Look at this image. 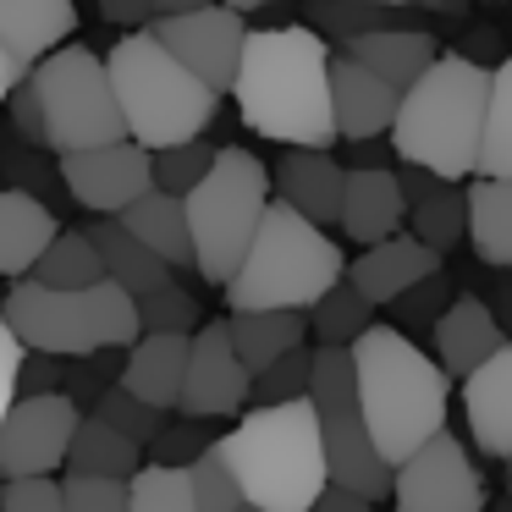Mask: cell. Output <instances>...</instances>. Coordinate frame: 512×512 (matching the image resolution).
<instances>
[{
  "instance_id": "cell-1",
  "label": "cell",
  "mask_w": 512,
  "mask_h": 512,
  "mask_svg": "<svg viewBox=\"0 0 512 512\" xmlns=\"http://www.w3.org/2000/svg\"><path fill=\"white\" fill-rule=\"evenodd\" d=\"M232 100L248 133L270 138V144L331 149V45L303 23L248 28Z\"/></svg>"
},
{
  "instance_id": "cell-2",
  "label": "cell",
  "mask_w": 512,
  "mask_h": 512,
  "mask_svg": "<svg viewBox=\"0 0 512 512\" xmlns=\"http://www.w3.org/2000/svg\"><path fill=\"white\" fill-rule=\"evenodd\" d=\"M347 358H353V386H358L369 441H375L386 468L408 463L424 441H435L446 430L452 375L435 358H424V347L408 342V331L375 320L347 347Z\"/></svg>"
},
{
  "instance_id": "cell-3",
  "label": "cell",
  "mask_w": 512,
  "mask_h": 512,
  "mask_svg": "<svg viewBox=\"0 0 512 512\" xmlns=\"http://www.w3.org/2000/svg\"><path fill=\"white\" fill-rule=\"evenodd\" d=\"M485 105H490V67L474 56H435V67L402 94L397 122H391V155L402 166H419L441 182L479 177V149H485Z\"/></svg>"
},
{
  "instance_id": "cell-4",
  "label": "cell",
  "mask_w": 512,
  "mask_h": 512,
  "mask_svg": "<svg viewBox=\"0 0 512 512\" xmlns=\"http://www.w3.org/2000/svg\"><path fill=\"white\" fill-rule=\"evenodd\" d=\"M215 452L232 468L243 507L254 512H309L331 490L320 419H314L309 397L281 402V408H248L215 441Z\"/></svg>"
},
{
  "instance_id": "cell-5",
  "label": "cell",
  "mask_w": 512,
  "mask_h": 512,
  "mask_svg": "<svg viewBox=\"0 0 512 512\" xmlns=\"http://www.w3.org/2000/svg\"><path fill=\"white\" fill-rule=\"evenodd\" d=\"M342 276L347 254L336 248V237L270 199L243 265L221 292L232 314H309L331 287H342Z\"/></svg>"
},
{
  "instance_id": "cell-6",
  "label": "cell",
  "mask_w": 512,
  "mask_h": 512,
  "mask_svg": "<svg viewBox=\"0 0 512 512\" xmlns=\"http://www.w3.org/2000/svg\"><path fill=\"white\" fill-rule=\"evenodd\" d=\"M105 72H111L127 138H133L138 149H149V155L204 138V127L221 111V94L204 89L149 28L116 39L111 56H105Z\"/></svg>"
},
{
  "instance_id": "cell-7",
  "label": "cell",
  "mask_w": 512,
  "mask_h": 512,
  "mask_svg": "<svg viewBox=\"0 0 512 512\" xmlns=\"http://www.w3.org/2000/svg\"><path fill=\"white\" fill-rule=\"evenodd\" d=\"M0 320L12 325L23 353H45V358H94L133 347L144 336L138 303L111 281L83 292H50L39 281H12L6 303H0Z\"/></svg>"
},
{
  "instance_id": "cell-8",
  "label": "cell",
  "mask_w": 512,
  "mask_h": 512,
  "mask_svg": "<svg viewBox=\"0 0 512 512\" xmlns=\"http://www.w3.org/2000/svg\"><path fill=\"white\" fill-rule=\"evenodd\" d=\"M265 210H270V166L243 144L215 149V166L182 199L188 237H193V270L210 287H226L237 276V265H243Z\"/></svg>"
},
{
  "instance_id": "cell-9",
  "label": "cell",
  "mask_w": 512,
  "mask_h": 512,
  "mask_svg": "<svg viewBox=\"0 0 512 512\" xmlns=\"http://www.w3.org/2000/svg\"><path fill=\"white\" fill-rule=\"evenodd\" d=\"M28 83H34L39 111H45V149L83 155V149H105L127 138L105 56L83 45H61L56 56H45L28 72Z\"/></svg>"
},
{
  "instance_id": "cell-10",
  "label": "cell",
  "mask_w": 512,
  "mask_h": 512,
  "mask_svg": "<svg viewBox=\"0 0 512 512\" xmlns=\"http://www.w3.org/2000/svg\"><path fill=\"white\" fill-rule=\"evenodd\" d=\"M309 408H314V419H320V446H325V474H331V485L353 490V496H364V501L391 496V468L380 463L375 441H369L347 347H314Z\"/></svg>"
},
{
  "instance_id": "cell-11",
  "label": "cell",
  "mask_w": 512,
  "mask_h": 512,
  "mask_svg": "<svg viewBox=\"0 0 512 512\" xmlns=\"http://www.w3.org/2000/svg\"><path fill=\"white\" fill-rule=\"evenodd\" d=\"M397 512H485V474L468 457V441L441 430L408 463L391 468Z\"/></svg>"
},
{
  "instance_id": "cell-12",
  "label": "cell",
  "mask_w": 512,
  "mask_h": 512,
  "mask_svg": "<svg viewBox=\"0 0 512 512\" xmlns=\"http://www.w3.org/2000/svg\"><path fill=\"white\" fill-rule=\"evenodd\" d=\"M78 424L83 408L67 391L17 397L0 424V479H56V468H67Z\"/></svg>"
},
{
  "instance_id": "cell-13",
  "label": "cell",
  "mask_w": 512,
  "mask_h": 512,
  "mask_svg": "<svg viewBox=\"0 0 512 512\" xmlns=\"http://www.w3.org/2000/svg\"><path fill=\"white\" fill-rule=\"evenodd\" d=\"M149 34L215 94H232L237 67H243V45H248V17L226 12V6H204L188 17H155Z\"/></svg>"
},
{
  "instance_id": "cell-14",
  "label": "cell",
  "mask_w": 512,
  "mask_h": 512,
  "mask_svg": "<svg viewBox=\"0 0 512 512\" xmlns=\"http://www.w3.org/2000/svg\"><path fill=\"white\" fill-rule=\"evenodd\" d=\"M248 391H254V375L243 369L232 336H226V320H204L199 331L188 336V375H182V419H243L248 413Z\"/></svg>"
},
{
  "instance_id": "cell-15",
  "label": "cell",
  "mask_w": 512,
  "mask_h": 512,
  "mask_svg": "<svg viewBox=\"0 0 512 512\" xmlns=\"http://www.w3.org/2000/svg\"><path fill=\"white\" fill-rule=\"evenodd\" d=\"M61 188L94 210L100 221H116L122 210H133L149 188H155V160L149 149H138L133 138L105 149H83V155H61Z\"/></svg>"
},
{
  "instance_id": "cell-16",
  "label": "cell",
  "mask_w": 512,
  "mask_h": 512,
  "mask_svg": "<svg viewBox=\"0 0 512 512\" xmlns=\"http://www.w3.org/2000/svg\"><path fill=\"white\" fill-rule=\"evenodd\" d=\"M430 276H441V254L419 243V237L397 232L386 243L364 248L358 259H347V287L369 303V309H386V303H402L413 287H424Z\"/></svg>"
},
{
  "instance_id": "cell-17",
  "label": "cell",
  "mask_w": 512,
  "mask_h": 512,
  "mask_svg": "<svg viewBox=\"0 0 512 512\" xmlns=\"http://www.w3.org/2000/svg\"><path fill=\"white\" fill-rule=\"evenodd\" d=\"M402 94L391 83H380L369 67L347 61L342 50H331V122L336 138L347 144H375V138H391V122H397Z\"/></svg>"
},
{
  "instance_id": "cell-18",
  "label": "cell",
  "mask_w": 512,
  "mask_h": 512,
  "mask_svg": "<svg viewBox=\"0 0 512 512\" xmlns=\"http://www.w3.org/2000/svg\"><path fill=\"white\" fill-rule=\"evenodd\" d=\"M342 182H347V166L331 149H287V155L270 166V193H276V204L298 210L303 221H314L320 232L336 226V215H342Z\"/></svg>"
},
{
  "instance_id": "cell-19",
  "label": "cell",
  "mask_w": 512,
  "mask_h": 512,
  "mask_svg": "<svg viewBox=\"0 0 512 512\" xmlns=\"http://www.w3.org/2000/svg\"><path fill=\"white\" fill-rule=\"evenodd\" d=\"M342 237H353L358 248H375L386 237H397L408 226V199L397 188V171L391 166H347L342 182V215H336Z\"/></svg>"
},
{
  "instance_id": "cell-20",
  "label": "cell",
  "mask_w": 512,
  "mask_h": 512,
  "mask_svg": "<svg viewBox=\"0 0 512 512\" xmlns=\"http://www.w3.org/2000/svg\"><path fill=\"white\" fill-rule=\"evenodd\" d=\"M507 342L512 336L501 331V314L490 309L485 298H474V292H468V298H452L441 309V320H435V364L457 380L485 369Z\"/></svg>"
},
{
  "instance_id": "cell-21",
  "label": "cell",
  "mask_w": 512,
  "mask_h": 512,
  "mask_svg": "<svg viewBox=\"0 0 512 512\" xmlns=\"http://www.w3.org/2000/svg\"><path fill=\"white\" fill-rule=\"evenodd\" d=\"M463 413H468V441H474V452L507 463L512 457V342L485 369H474L463 380Z\"/></svg>"
},
{
  "instance_id": "cell-22",
  "label": "cell",
  "mask_w": 512,
  "mask_h": 512,
  "mask_svg": "<svg viewBox=\"0 0 512 512\" xmlns=\"http://www.w3.org/2000/svg\"><path fill=\"white\" fill-rule=\"evenodd\" d=\"M182 375H188V336H155L144 331L127 347L122 369H116V386L127 397H138L144 408L171 413L182 402Z\"/></svg>"
},
{
  "instance_id": "cell-23",
  "label": "cell",
  "mask_w": 512,
  "mask_h": 512,
  "mask_svg": "<svg viewBox=\"0 0 512 512\" xmlns=\"http://www.w3.org/2000/svg\"><path fill=\"white\" fill-rule=\"evenodd\" d=\"M78 34V6L72 0H0V50L23 61L28 72Z\"/></svg>"
},
{
  "instance_id": "cell-24",
  "label": "cell",
  "mask_w": 512,
  "mask_h": 512,
  "mask_svg": "<svg viewBox=\"0 0 512 512\" xmlns=\"http://www.w3.org/2000/svg\"><path fill=\"white\" fill-rule=\"evenodd\" d=\"M61 221L45 199L23 188H0V276L28 281L34 265L45 259V248L56 243Z\"/></svg>"
},
{
  "instance_id": "cell-25",
  "label": "cell",
  "mask_w": 512,
  "mask_h": 512,
  "mask_svg": "<svg viewBox=\"0 0 512 512\" xmlns=\"http://www.w3.org/2000/svg\"><path fill=\"white\" fill-rule=\"evenodd\" d=\"M342 56L358 61V67H369L397 94H408L413 83L435 67L441 50H435V34H424V28H413V23H397V28H380V34H364V39H353V45H342Z\"/></svg>"
},
{
  "instance_id": "cell-26",
  "label": "cell",
  "mask_w": 512,
  "mask_h": 512,
  "mask_svg": "<svg viewBox=\"0 0 512 512\" xmlns=\"http://www.w3.org/2000/svg\"><path fill=\"white\" fill-rule=\"evenodd\" d=\"M89 243H94V254H100V265H105V281L122 287L133 303L149 298V292H160L166 281H177V270L160 265V259L149 254V248L138 243L122 221H94L89 226Z\"/></svg>"
},
{
  "instance_id": "cell-27",
  "label": "cell",
  "mask_w": 512,
  "mask_h": 512,
  "mask_svg": "<svg viewBox=\"0 0 512 512\" xmlns=\"http://www.w3.org/2000/svg\"><path fill=\"white\" fill-rule=\"evenodd\" d=\"M116 221H122L127 232H133L138 243H144L166 270H193V237H188V215H182V199H171V193L149 188L144 199H138L133 210H122Z\"/></svg>"
},
{
  "instance_id": "cell-28",
  "label": "cell",
  "mask_w": 512,
  "mask_h": 512,
  "mask_svg": "<svg viewBox=\"0 0 512 512\" xmlns=\"http://www.w3.org/2000/svg\"><path fill=\"white\" fill-rule=\"evenodd\" d=\"M226 336L248 375H265L270 364L309 342V314H226Z\"/></svg>"
},
{
  "instance_id": "cell-29",
  "label": "cell",
  "mask_w": 512,
  "mask_h": 512,
  "mask_svg": "<svg viewBox=\"0 0 512 512\" xmlns=\"http://www.w3.org/2000/svg\"><path fill=\"white\" fill-rule=\"evenodd\" d=\"M468 243L485 265L512 270V177L468 182Z\"/></svg>"
},
{
  "instance_id": "cell-30",
  "label": "cell",
  "mask_w": 512,
  "mask_h": 512,
  "mask_svg": "<svg viewBox=\"0 0 512 512\" xmlns=\"http://www.w3.org/2000/svg\"><path fill=\"white\" fill-rule=\"evenodd\" d=\"M144 468V446L116 435L105 419L83 413L78 435H72V452H67V474H83V479H133Z\"/></svg>"
},
{
  "instance_id": "cell-31",
  "label": "cell",
  "mask_w": 512,
  "mask_h": 512,
  "mask_svg": "<svg viewBox=\"0 0 512 512\" xmlns=\"http://www.w3.org/2000/svg\"><path fill=\"white\" fill-rule=\"evenodd\" d=\"M408 237H419L430 254L446 259L468 237V188H457V182H435L424 199H413L408 204Z\"/></svg>"
},
{
  "instance_id": "cell-32",
  "label": "cell",
  "mask_w": 512,
  "mask_h": 512,
  "mask_svg": "<svg viewBox=\"0 0 512 512\" xmlns=\"http://www.w3.org/2000/svg\"><path fill=\"white\" fill-rule=\"evenodd\" d=\"M28 281H39V287H50V292H83V287H100L105 281V265H100V254H94L89 232H67V226H61L56 243L45 248V259L34 265Z\"/></svg>"
},
{
  "instance_id": "cell-33",
  "label": "cell",
  "mask_w": 512,
  "mask_h": 512,
  "mask_svg": "<svg viewBox=\"0 0 512 512\" xmlns=\"http://www.w3.org/2000/svg\"><path fill=\"white\" fill-rule=\"evenodd\" d=\"M479 177H512V56L490 67V105H485V149Z\"/></svg>"
},
{
  "instance_id": "cell-34",
  "label": "cell",
  "mask_w": 512,
  "mask_h": 512,
  "mask_svg": "<svg viewBox=\"0 0 512 512\" xmlns=\"http://www.w3.org/2000/svg\"><path fill=\"white\" fill-rule=\"evenodd\" d=\"M369 325H375V309H369L347 281H342V287H331L309 309V331H314V342H320V347H353Z\"/></svg>"
},
{
  "instance_id": "cell-35",
  "label": "cell",
  "mask_w": 512,
  "mask_h": 512,
  "mask_svg": "<svg viewBox=\"0 0 512 512\" xmlns=\"http://www.w3.org/2000/svg\"><path fill=\"white\" fill-rule=\"evenodd\" d=\"M397 12H386V6H358V0H309V34H320L325 45L336 39V50L353 45V39L364 34H380V28H397L391 23Z\"/></svg>"
},
{
  "instance_id": "cell-36",
  "label": "cell",
  "mask_w": 512,
  "mask_h": 512,
  "mask_svg": "<svg viewBox=\"0 0 512 512\" xmlns=\"http://www.w3.org/2000/svg\"><path fill=\"white\" fill-rule=\"evenodd\" d=\"M127 512H193L188 468L144 463L133 479H127Z\"/></svg>"
},
{
  "instance_id": "cell-37",
  "label": "cell",
  "mask_w": 512,
  "mask_h": 512,
  "mask_svg": "<svg viewBox=\"0 0 512 512\" xmlns=\"http://www.w3.org/2000/svg\"><path fill=\"white\" fill-rule=\"evenodd\" d=\"M138 325L155 331V336H193L204 325V309H199V298H193L182 281H166L160 292L138 298Z\"/></svg>"
},
{
  "instance_id": "cell-38",
  "label": "cell",
  "mask_w": 512,
  "mask_h": 512,
  "mask_svg": "<svg viewBox=\"0 0 512 512\" xmlns=\"http://www.w3.org/2000/svg\"><path fill=\"white\" fill-rule=\"evenodd\" d=\"M314 380V347H298L281 364H270L265 375H254V391H248V408H281V402H303Z\"/></svg>"
},
{
  "instance_id": "cell-39",
  "label": "cell",
  "mask_w": 512,
  "mask_h": 512,
  "mask_svg": "<svg viewBox=\"0 0 512 512\" xmlns=\"http://www.w3.org/2000/svg\"><path fill=\"white\" fill-rule=\"evenodd\" d=\"M149 160H155V188L171 193V199H188V193L204 182V171L215 166V144L193 138V144L160 149V155H149Z\"/></svg>"
},
{
  "instance_id": "cell-40",
  "label": "cell",
  "mask_w": 512,
  "mask_h": 512,
  "mask_svg": "<svg viewBox=\"0 0 512 512\" xmlns=\"http://www.w3.org/2000/svg\"><path fill=\"white\" fill-rule=\"evenodd\" d=\"M94 419H105L116 435L138 441L144 452H149V441H155V435L166 430V413L144 408V402H138V397H127L122 386H111V391H100V397H94Z\"/></svg>"
},
{
  "instance_id": "cell-41",
  "label": "cell",
  "mask_w": 512,
  "mask_h": 512,
  "mask_svg": "<svg viewBox=\"0 0 512 512\" xmlns=\"http://www.w3.org/2000/svg\"><path fill=\"white\" fill-rule=\"evenodd\" d=\"M188 490H193V512H237L243 507V490H237L232 468L221 463L215 446L188 463Z\"/></svg>"
},
{
  "instance_id": "cell-42",
  "label": "cell",
  "mask_w": 512,
  "mask_h": 512,
  "mask_svg": "<svg viewBox=\"0 0 512 512\" xmlns=\"http://www.w3.org/2000/svg\"><path fill=\"white\" fill-rule=\"evenodd\" d=\"M215 441H221V435H210L199 419H182V424H166V430L149 441L144 457H149V463H160V468H188L193 457H204Z\"/></svg>"
},
{
  "instance_id": "cell-43",
  "label": "cell",
  "mask_w": 512,
  "mask_h": 512,
  "mask_svg": "<svg viewBox=\"0 0 512 512\" xmlns=\"http://www.w3.org/2000/svg\"><path fill=\"white\" fill-rule=\"evenodd\" d=\"M61 507L67 512H127V479H61Z\"/></svg>"
},
{
  "instance_id": "cell-44",
  "label": "cell",
  "mask_w": 512,
  "mask_h": 512,
  "mask_svg": "<svg viewBox=\"0 0 512 512\" xmlns=\"http://www.w3.org/2000/svg\"><path fill=\"white\" fill-rule=\"evenodd\" d=\"M0 512H67L61 507V479H6Z\"/></svg>"
},
{
  "instance_id": "cell-45",
  "label": "cell",
  "mask_w": 512,
  "mask_h": 512,
  "mask_svg": "<svg viewBox=\"0 0 512 512\" xmlns=\"http://www.w3.org/2000/svg\"><path fill=\"white\" fill-rule=\"evenodd\" d=\"M6 116H12V127H17V138H28V144H45V111H39V94H34V83H17L12 94H6Z\"/></svg>"
},
{
  "instance_id": "cell-46",
  "label": "cell",
  "mask_w": 512,
  "mask_h": 512,
  "mask_svg": "<svg viewBox=\"0 0 512 512\" xmlns=\"http://www.w3.org/2000/svg\"><path fill=\"white\" fill-rule=\"evenodd\" d=\"M23 364H28L23 342L12 336V325L0 320V424H6V413H12V402H17V380H23Z\"/></svg>"
},
{
  "instance_id": "cell-47",
  "label": "cell",
  "mask_w": 512,
  "mask_h": 512,
  "mask_svg": "<svg viewBox=\"0 0 512 512\" xmlns=\"http://www.w3.org/2000/svg\"><path fill=\"white\" fill-rule=\"evenodd\" d=\"M94 6H100V17L111 28H149L155 23V0H94Z\"/></svg>"
},
{
  "instance_id": "cell-48",
  "label": "cell",
  "mask_w": 512,
  "mask_h": 512,
  "mask_svg": "<svg viewBox=\"0 0 512 512\" xmlns=\"http://www.w3.org/2000/svg\"><path fill=\"white\" fill-rule=\"evenodd\" d=\"M309 512H375V501H364V496H353V490H336V485H331Z\"/></svg>"
},
{
  "instance_id": "cell-49",
  "label": "cell",
  "mask_w": 512,
  "mask_h": 512,
  "mask_svg": "<svg viewBox=\"0 0 512 512\" xmlns=\"http://www.w3.org/2000/svg\"><path fill=\"white\" fill-rule=\"evenodd\" d=\"M23 78H28V67H23V61H12L6 50H0V105H6V94H12Z\"/></svg>"
},
{
  "instance_id": "cell-50",
  "label": "cell",
  "mask_w": 512,
  "mask_h": 512,
  "mask_svg": "<svg viewBox=\"0 0 512 512\" xmlns=\"http://www.w3.org/2000/svg\"><path fill=\"white\" fill-rule=\"evenodd\" d=\"M215 0H155V17H188V12H204Z\"/></svg>"
},
{
  "instance_id": "cell-51",
  "label": "cell",
  "mask_w": 512,
  "mask_h": 512,
  "mask_svg": "<svg viewBox=\"0 0 512 512\" xmlns=\"http://www.w3.org/2000/svg\"><path fill=\"white\" fill-rule=\"evenodd\" d=\"M215 6H226V12L248 17V12H259V6H276V0H215Z\"/></svg>"
},
{
  "instance_id": "cell-52",
  "label": "cell",
  "mask_w": 512,
  "mask_h": 512,
  "mask_svg": "<svg viewBox=\"0 0 512 512\" xmlns=\"http://www.w3.org/2000/svg\"><path fill=\"white\" fill-rule=\"evenodd\" d=\"M424 12H457V6H468V0H419Z\"/></svg>"
},
{
  "instance_id": "cell-53",
  "label": "cell",
  "mask_w": 512,
  "mask_h": 512,
  "mask_svg": "<svg viewBox=\"0 0 512 512\" xmlns=\"http://www.w3.org/2000/svg\"><path fill=\"white\" fill-rule=\"evenodd\" d=\"M358 6H386V12H402V6H419V0H358Z\"/></svg>"
},
{
  "instance_id": "cell-54",
  "label": "cell",
  "mask_w": 512,
  "mask_h": 512,
  "mask_svg": "<svg viewBox=\"0 0 512 512\" xmlns=\"http://www.w3.org/2000/svg\"><path fill=\"white\" fill-rule=\"evenodd\" d=\"M507 496H512V457H507Z\"/></svg>"
},
{
  "instance_id": "cell-55",
  "label": "cell",
  "mask_w": 512,
  "mask_h": 512,
  "mask_svg": "<svg viewBox=\"0 0 512 512\" xmlns=\"http://www.w3.org/2000/svg\"><path fill=\"white\" fill-rule=\"evenodd\" d=\"M237 512H254V507H237Z\"/></svg>"
}]
</instances>
